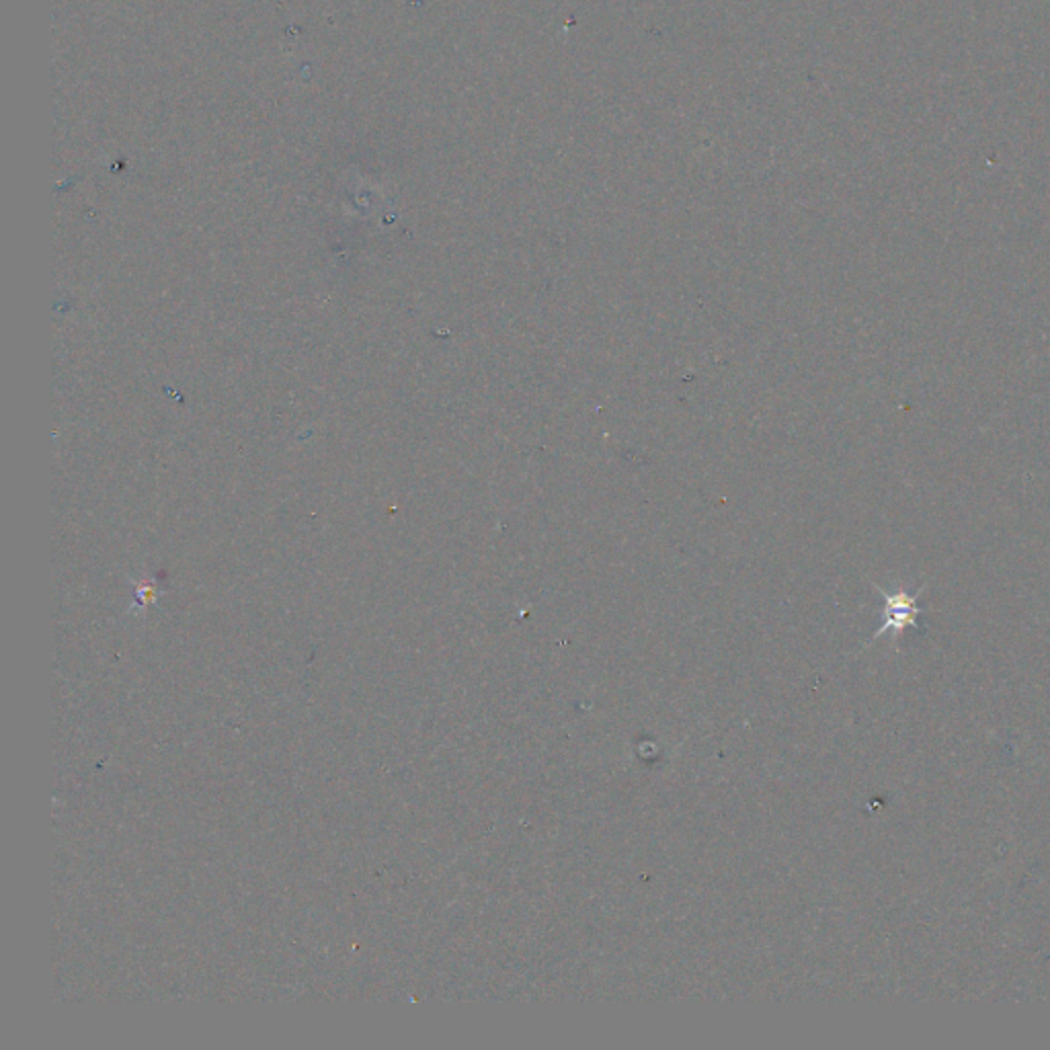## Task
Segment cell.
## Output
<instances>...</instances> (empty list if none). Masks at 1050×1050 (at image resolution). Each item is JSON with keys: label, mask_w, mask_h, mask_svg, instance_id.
Returning <instances> with one entry per match:
<instances>
[{"label": "cell", "mask_w": 1050, "mask_h": 1050, "mask_svg": "<svg viewBox=\"0 0 1050 1050\" xmlns=\"http://www.w3.org/2000/svg\"><path fill=\"white\" fill-rule=\"evenodd\" d=\"M878 593L884 599V608H882V624L876 630V634L872 636V642L876 638L884 636V634L899 636L907 628H919V618L923 614L919 597H921L923 589H919L915 593H909L907 589L886 591V589L878 587Z\"/></svg>", "instance_id": "6da1fadb"}]
</instances>
